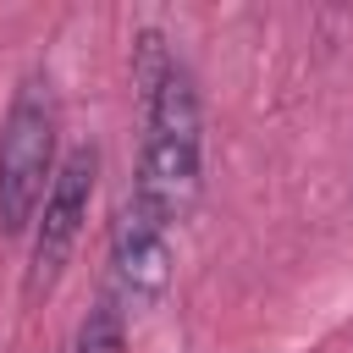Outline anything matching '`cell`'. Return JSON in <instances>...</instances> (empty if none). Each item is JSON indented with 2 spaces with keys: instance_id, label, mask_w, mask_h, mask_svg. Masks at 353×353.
<instances>
[{
  "instance_id": "6da1fadb",
  "label": "cell",
  "mask_w": 353,
  "mask_h": 353,
  "mask_svg": "<svg viewBox=\"0 0 353 353\" xmlns=\"http://www.w3.org/2000/svg\"><path fill=\"white\" fill-rule=\"evenodd\" d=\"M204 182V110L199 83L182 61L143 94V143H138V182L127 199L154 210L165 226H176L199 204Z\"/></svg>"
},
{
  "instance_id": "7a4b0ae2",
  "label": "cell",
  "mask_w": 353,
  "mask_h": 353,
  "mask_svg": "<svg viewBox=\"0 0 353 353\" xmlns=\"http://www.w3.org/2000/svg\"><path fill=\"white\" fill-rule=\"evenodd\" d=\"M55 94L50 77H22L0 121V232H28L55 182Z\"/></svg>"
},
{
  "instance_id": "3957f363",
  "label": "cell",
  "mask_w": 353,
  "mask_h": 353,
  "mask_svg": "<svg viewBox=\"0 0 353 353\" xmlns=\"http://www.w3.org/2000/svg\"><path fill=\"white\" fill-rule=\"evenodd\" d=\"M94 176H99V149L94 143H77L61 165H55V182L44 193V210H39V226H33V265H28V292H50L83 237V221H88V199H94Z\"/></svg>"
},
{
  "instance_id": "277c9868",
  "label": "cell",
  "mask_w": 353,
  "mask_h": 353,
  "mask_svg": "<svg viewBox=\"0 0 353 353\" xmlns=\"http://www.w3.org/2000/svg\"><path fill=\"white\" fill-rule=\"evenodd\" d=\"M171 226L143 210L138 199H127L110 221V281L127 303H154L171 287Z\"/></svg>"
},
{
  "instance_id": "5b68a950",
  "label": "cell",
  "mask_w": 353,
  "mask_h": 353,
  "mask_svg": "<svg viewBox=\"0 0 353 353\" xmlns=\"http://www.w3.org/2000/svg\"><path fill=\"white\" fill-rule=\"evenodd\" d=\"M72 353H127V325H121V309L110 298H99L83 314V325L72 336Z\"/></svg>"
}]
</instances>
